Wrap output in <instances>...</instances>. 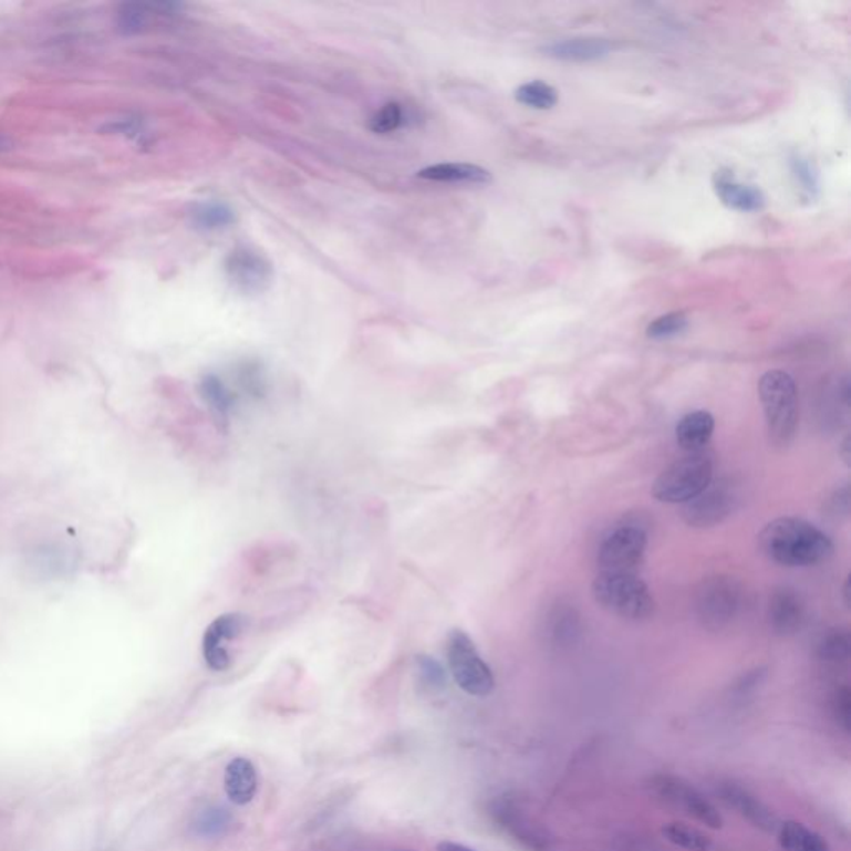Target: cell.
Returning a JSON list of instances; mask_svg holds the SVG:
<instances>
[{
	"instance_id": "obj_4",
	"label": "cell",
	"mask_w": 851,
	"mask_h": 851,
	"mask_svg": "<svg viewBox=\"0 0 851 851\" xmlns=\"http://www.w3.org/2000/svg\"><path fill=\"white\" fill-rule=\"evenodd\" d=\"M489 814L496 827L508 834L512 841L528 851H549L552 848V834L544 821L532 813L528 800L519 795L505 793L495 798L489 807Z\"/></svg>"
},
{
	"instance_id": "obj_24",
	"label": "cell",
	"mask_w": 851,
	"mask_h": 851,
	"mask_svg": "<svg viewBox=\"0 0 851 851\" xmlns=\"http://www.w3.org/2000/svg\"><path fill=\"white\" fill-rule=\"evenodd\" d=\"M662 837L685 851H717L714 841L704 831L682 821H671L662 827Z\"/></svg>"
},
{
	"instance_id": "obj_37",
	"label": "cell",
	"mask_w": 851,
	"mask_h": 851,
	"mask_svg": "<svg viewBox=\"0 0 851 851\" xmlns=\"http://www.w3.org/2000/svg\"><path fill=\"white\" fill-rule=\"evenodd\" d=\"M841 595H843L844 605H850V581H844L843 589H841Z\"/></svg>"
},
{
	"instance_id": "obj_2",
	"label": "cell",
	"mask_w": 851,
	"mask_h": 851,
	"mask_svg": "<svg viewBox=\"0 0 851 851\" xmlns=\"http://www.w3.org/2000/svg\"><path fill=\"white\" fill-rule=\"evenodd\" d=\"M758 397L764 407L770 442L787 448L798 429V393L793 377L787 371H767L758 381Z\"/></svg>"
},
{
	"instance_id": "obj_38",
	"label": "cell",
	"mask_w": 851,
	"mask_h": 851,
	"mask_svg": "<svg viewBox=\"0 0 851 851\" xmlns=\"http://www.w3.org/2000/svg\"><path fill=\"white\" fill-rule=\"evenodd\" d=\"M9 141L4 137V135H0V152L6 151V148H9Z\"/></svg>"
},
{
	"instance_id": "obj_19",
	"label": "cell",
	"mask_w": 851,
	"mask_h": 851,
	"mask_svg": "<svg viewBox=\"0 0 851 851\" xmlns=\"http://www.w3.org/2000/svg\"><path fill=\"white\" fill-rule=\"evenodd\" d=\"M423 180L442 181V184L488 185L491 184V172L473 164H438L417 172Z\"/></svg>"
},
{
	"instance_id": "obj_18",
	"label": "cell",
	"mask_w": 851,
	"mask_h": 851,
	"mask_svg": "<svg viewBox=\"0 0 851 851\" xmlns=\"http://www.w3.org/2000/svg\"><path fill=\"white\" fill-rule=\"evenodd\" d=\"M715 432V417L708 411L698 409L685 414L675 428L677 445L687 455L704 452Z\"/></svg>"
},
{
	"instance_id": "obj_12",
	"label": "cell",
	"mask_w": 851,
	"mask_h": 851,
	"mask_svg": "<svg viewBox=\"0 0 851 851\" xmlns=\"http://www.w3.org/2000/svg\"><path fill=\"white\" fill-rule=\"evenodd\" d=\"M715 795L722 803H725V807L740 814L758 830L767 834H777L781 823L780 818L750 788L734 780H725L717 783Z\"/></svg>"
},
{
	"instance_id": "obj_21",
	"label": "cell",
	"mask_w": 851,
	"mask_h": 851,
	"mask_svg": "<svg viewBox=\"0 0 851 851\" xmlns=\"http://www.w3.org/2000/svg\"><path fill=\"white\" fill-rule=\"evenodd\" d=\"M201 399L207 404L215 419L227 424L230 421L231 411L237 404V394L228 387L218 374L208 373L198 383Z\"/></svg>"
},
{
	"instance_id": "obj_27",
	"label": "cell",
	"mask_w": 851,
	"mask_h": 851,
	"mask_svg": "<svg viewBox=\"0 0 851 851\" xmlns=\"http://www.w3.org/2000/svg\"><path fill=\"white\" fill-rule=\"evenodd\" d=\"M817 657L827 664H841L851 655V635L847 629H830L817 642Z\"/></svg>"
},
{
	"instance_id": "obj_31",
	"label": "cell",
	"mask_w": 851,
	"mask_h": 851,
	"mask_svg": "<svg viewBox=\"0 0 851 851\" xmlns=\"http://www.w3.org/2000/svg\"><path fill=\"white\" fill-rule=\"evenodd\" d=\"M407 121V112L399 102H387L370 118V131L377 135L393 134Z\"/></svg>"
},
{
	"instance_id": "obj_5",
	"label": "cell",
	"mask_w": 851,
	"mask_h": 851,
	"mask_svg": "<svg viewBox=\"0 0 851 851\" xmlns=\"http://www.w3.org/2000/svg\"><path fill=\"white\" fill-rule=\"evenodd\" d=\"M714 481L710 456L692 453L672 463L652 486V496L665 505H685Z\"/></svg>"
},
{
	"instance_id": "obj_15",
	"label": "cell",
	"mask_w": 851,
	"mask_h": 851,
	"mask_svg": "<svg viewBox=\"0 0 851 851\" xmlns=\"http://www.w3.org/2000/svg\"><path fill=\"white\" fill-rule=\"evenodd\" d=\"M807 608L795 589L781 588L774 592L768 605V622L778 635L797 634L805 622Z\"/></svg>"
},
{
	"instance_id": "obj_8",
	"label": "cell",
	"mask_w": 851,
	"mask_h": 851,
	"mask_svg": "<svg viewBox=\"0 0 851 851\" xmlns=\"http://www.w3.org/2000/svg\"><path fill=\"white\" fill-rule=\"evenodd\" d=\"M647 529L641 522L625 521L612 528L599 546L601 572H634L644 559Z\"/></svg>"
},
{
	"instance_id": "obj_26",
	"label": "cell",
	"mask_w": 851,
	"mask_h": 851,
	"mask_svg": "<svg viewBox=\"0 0 851 851\" xmlns=\"http://www.w3.org/2000/svg\"><path fill=\"white\" fill-rule=\"evenodd\" d=\"M191 224L201 231H218L235 224V211L218 201L195 205L190 214Z\"/></svg>"
},
{
	"instance_id": "obj_9",
	"label": "cell",
	"mask_w": 851,
	"mask_h": 851,
	"mask_svg": "<svg viewBox=\"0 0 851 851\" xmlns=\"http://www.w3.org/2000/svg\"><path fill=\"white\" fill-rule=\"evenodd\" d=\"M741 592V585L734 578L717 575L707 579L698 589L695 599L698 621L708 631L717 632L728 627L740 612L744 601Z\"/></svg>"
},
{
	"instance_id": "obj_32",
	"label": "cell",
	"mask_w": 851,
	"mask_h": 851,
	"mask_svg": "<svg viewBox=\"0 0 851 851\" xmlns=\"http://www.w3.org/2000/svg\"><path fill=\"white\" fill-rule=\"evenodd\" d=\"M687 314L682 313V311H674V313L662 314V316L651 321L645 334H647L648 340L665 341L681 336L687 331Z\"/></svg>"
},
{
	"instance_id": "obj_6",
	"label": "cell",
	"mask_w": 851,
	"mask_h": 851,
	"mask_svg": "<svg viewBox=\"0 0 851 851\" xmlns=\"http://www.w3.org/2000/svg\"><path fill=\"white\" fill-rule=\"evenodd\" d=\"M648 790L658 801L685 817L698 821L710 830L724 827V817L710 798L705 797L695 785L674 774H655L648 778Z\"/></svg>"
},
{
	"instance_id": "obj_34",
	"label": "cell",
	"mask_w": 851,
	"mask_h": 851,
	"mask_svg": "<svg viewBox=\"0 0 851 851\" xmlns=\"http://www.w3.org/2000/svg\"><path fill=\"white\" fill-rule=\"evenodd\" d=\"M828 515L840 518V516H848L850 512V489L848 486L837 489L833 495L828 498Z\"/></svg>"
},
{
	"instance_id": "obj_10",
	"label": "cell",
	"mask_w": 851,
	"mask_h": 851,
	"mask_svg": "<svg viewBox=\"0 0 851 851\" xmlns=\"http://www.w3.org/2000/svg\"><path fill=\"white\" fill-rule=\"evenodd\" d=\"M740 505V492L730 479L712 481L700 495L685 502L682 519L695 529L722 525Z\"/></svg>"
},
{
	"instance_id": "obj_30",
	"label": "cell",
	"mask_w": 851,
	"mask_h": 851,
	"mask_svg": "<svg viewBox=\"0 0 851 851\" xmlns=\"http://www.w3.org/2000/svg\"><path fill=\"white\" fill-rule=\"evenodd\" d=\"M416 675L421 688L429 694H439L448 685V674L442 662L432 655L421 654L416 657Z\"/></svg>"
},
{
	"instance_id": "obj_28",
	"label": "cell",
	"mask_w": 851,
	"mask_h": 851,
	"mask_svg": "<svg viewBox=\"0 0 851 851\" xmlns=\"http://www.w3.org/2000/svg\"><path fill=\"white\" fill-rule=\"evenodd\" d=\"M515 97L519 104L535 111H551L559 101L558 91L542 81L526 82L521 87L516 89Z\"/></svg>"
},
{
	"instance_id": "obj_36",
	"label": "cell",
	"mask_w": 851,
	"mask_h": 851,
	"mask_svg": "<svg viewBox=\"0 0 851 851\" xmlns=\"http://www.w3.org/2000/svg\"><path fill=\"white\" fill-rule=\"evenodd\" d=\"M841 446H843L841 448V456H843V461L848 465V461H850V438L844 439Z\"/></svg>"
},
{
	"instance_id": "obj_14",
	"label": "cell",
	"mask_w": 851,
	"mask_h": 851,
	"mask_svg": "<svg viewBox=\"0 0 851 851\" xmlns=\"http://www.w3.org/2000/svg\"><path fill=\"white\" fill-rule=\"evenodd\" d=\"M712 188L725 207L740 211V214H755V211L764 210L765 204H767V198L760 188L738 180L737 175L730 168H720V170L715 172L714 177H712Z\"/></svg>"
},
{
	"instance_id": "obj_20",
	"label": "cell",
	"mask_w": 851,
	"mask_h": 851,
	"mask_svg": "<svg viewBox=\"0 0 851 851\" xmlns=\"http://www.w3.org/2000/svg\"><path fill=\"white\" fill-rule=\"evenodd\" d=\"M578 611L569 604H559L551 609L544 622V637L554 647H568L578 641L581 634V621Z\"/></svg>"
},
{
	"instance_id": "obj_25",
	"label": "cell",
	"mask_w": 851,
	"mask_h": 851,
	"mask_svg": "<svg viewBox=\"0 0 851 851\" xmlns=\"http://www.w3.org/2000/svg\"><path fill=\"white\" fill-rule=\"evenodd\" d=\"M194 833L207 840L225 837L233 827V817L230 811L217 805L205 807L194 818Z\"/></svg>"
},
{
	"instance_id": "obj_3",
	"label": "cell",
	"mask_w": 851,
	"mask_h": 851,
	"mask_svg": "<svg viewBox=\"0 0 851 851\" xmlns=\"http://www.w3.org/2000/svg\"><path fill=\"white\" fill-rule=\"evenodd\" d=\"M592 595L602 609L627 621H645L654 614V595L634 572H599Z\"/></svg>"
},
{
	"instance_id": "obj_11",
	"label": "cell",
	"mask_w": 851,
	"mask_h": 851,
	"mask_svg": "<svg viewBox=\"0 0 851 851\" xmlns=\"http://www.w3.org/2000/svg\"><path fill=\"white\" fill-rule=\"evenodd\" d=\"M225 273L235 290L245 294L263 293L273 280V267L260 251L238 247L225 260Z\"/></svg>"
},
{
	"instance_id": "obj_35",
	"label": "cell",
	"mask_w": 851,
	"mask_h": 851,
	"mask_svg": "<svg viewBox=\"0 0 851 851\" xmlns=\"http://www.w3.org/2000/svg\"><path fill=\"white\" fill-rule=\"evenodd\" d=\"M438 851H478L475 848L466 847L463 843H456V841H442L438 844Z\"/></svg>"
},
{
	"instance_id": "obj_33",
	"label": "cell",
	"mask_w": 851,
	"mask_h": 851,
	"mask_svg": "<svg viewBox=\"0 0 851 851\" xmlns=\"http://www.w3.org/2000/svg\"><path fill=\"white\" fill-rule=\"evenodd\" d=\"M830 710L833 715L834 724L843 734H850L851 730V691L848 685H841L831 695Z\"/></svg>"
},
{
	"instance_id": "obj_1",
	"label": "cell",
	"mask_w": 851,
	"mask_h": 851,
	"mask_svg": "<svg viewBox=\"0 0 851 851\" xmlns=\"http://www.w3.org/2000/svg\"><path fill=\"white\" fill-rule=\"evenodd\" d=\"M761 552L785 568H810L827 561L833 542L821 529L798 518L768 522L758 536Z\"/></svg>"
},
{
	"instance_id": "obj_17",
	"label": "cell",
	"mask_w": 851,
	"mask_h": 851,
	"mask_svg": "<svg viewBox=\"0 0 851 851\" xmlns=\"http://www.w3.org/2000/svg\"><path fill=\"white\" fill-rule=\"evenodd\" d=\"M224 788L231 803L238 807L251 803L258 791V774L253 761L247 757H235L228 761L225 767Z\"/></svg>"
},
{
	"instance_id": "obj_7",
	"label": "cell",
	"mask_w": 851,
	"mask_h": 851,
	"mask_svg": "<svg viewBox=\"0 0 851 851\" xmlns=\"http://www.w3.org/2000/svg\"><path fill=\"white\" fill-rule=\"evenodd\" d=\"M449 671L461 691L473 697H488L496 687L495 674L479 654L475 641L465 631L455 629L448 637Z\"/></svg>"
},
{
	"instance_id": "obj_22",
	"label": "cell",
	"mask_w": 851,
	"mask_h": 851,
	"mask_svg": "<svg viewBox=\"0 0 851 851\" xmlns=\"http://www.w3.org/2000/svg\"><path fill=\"white\" fill-rule=\"evenodd\" d=\"M777 837L783 851H831L830 844L820 833L798 821H781Z\"/></svg>"
},
{
	"instance_id": "obj_23",
	"label": "cell",
	"mask_w": 851,
	"mask_h": 851,
	"mask_svg": "<svg viewBox=\"0 0 851 851\" xmlns=\"http://www.w3.org/2000/svg\"><path fill=\"white\" fill-rule=\"evenodd\" d=\"M788 167H790L791 180L797 187L798 195L807 201L817 200L820 197V174L817 165L810 158L795 152L788 158Z\"/></svg>"
},
{
	"instance_id": "obj_13",
	"label": "cell",
	"mask_w": 851,
	"mask_h": 851,
	"mask_svg": "<svg viewBox=\"0 0 851 851\" xmlns=\"http://www.w3.org/2000/svg\"><path fill=\"white\" fill-rule=\"evenodd\" d=\"M247 618L238 612L218 615L207 629L201 641V654L210 671L225 672L230 668L231 657L227 642L235 641L243 632Z\"/></svg>"
},
{
	"instance_id": "obj_16",
	"label": "cell",
	"mask_w": 851,
	"mask_h": 851,
	"mask_svg": "<svg viewBox=\"0 0 851 851\" xmlns=\"http://www.w3.org/2000/svg\"><path fill=\"white\" fill-rule=\"evenodd\" d=\"M546 58L562 62H595L609 58L612 52L611 41L599 38L559 39L542 45Z\"/></svg>"
},
{
	"instance_id": "obj_29",
	"label": "cell",
	"mask_w": 851,
	"mask_h": 851,
	"mask_svg": "<svg viewBox=\"0 0 851 851\" xmlns=\"http://www.w3.org/2000/svg\"><path fill=\"white\" fill-rule=\"evenodd\" d=\"M238 387L253 399H261L268 391L267 371L255 360H243L235 367Z\"/></svg>"
}]
</instances>
